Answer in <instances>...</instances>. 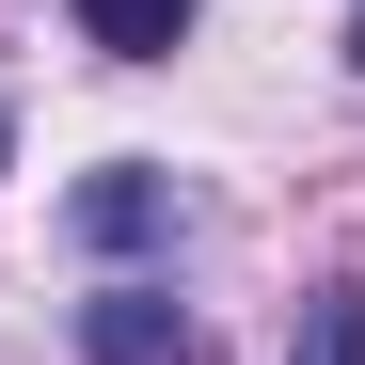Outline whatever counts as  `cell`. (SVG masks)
I'll list each match as a JSON object with an SVG mask.
<instances>
[{
	"label": "cell",
	"mask_w": 365,
	"mask_h": 365,
	"mask_svg": "<svg viewBox=\"0 0 365 365\" xmlns=\"http://www.w3.org/2000/svg\"><path fill=\"white\" fill-rule=\"evenodd\" d=\"M175 222H191V207H175V175H80V191H64V238H80V255H143V238H175Z\"/></svg>",
	"instance_id": "1"
},
{
	"label": "cell",
	"mask_w": 365,
	"mask_h": 365,
	"mask_svg": "<svg viewBox=\"0 0 365 365\" xmlns=\"http://www.w3.org/2000/svg\"><path fill=\"white\" fill-rule=\"evenodd\" d=\"M80 349L96 365H191V318H175V286H96L80 302Z\"/></svg>",
	"instance_id": "2"
},
{
	"label": "cell",
	"mask_w": 365,
	"mask_h": 365,
	"mask_svg": "<svg viewBox=\"0 0 365 365\" xmlns=\"http://www.w3.org/2000/svg\"><path fill=\"white\" fill-rule=\"evenodd\" d=\"M207 0H80V32L111 48V64H175V32H191Z\"/></svg>",
	"instance_id": "3"
},
{
	"label": "cell",
	"mask_w": 365,
	"mask_h": 365,
	"mask_svg": "<svg viewBox=\"0 0 365 365\" xmlns=\"http://www.w3.org/2000/svg\"><path fill=\"white\" fill-rule=\"evenodd\" d=\"M286 365H365V286H318V302H302V349Z\"/></svg>",
	"instance_id": "4"
},
{
	"label": "cell",
	"mask_w": 365,
	"mask_h": 365,
	"mask_svg": "<svg viewBox=\"0 0 365 365\" xmlns=\"http://www.w3.org/2000/svg\"><path fill=\"white\" fill-rule=\"evenodd\" d=\"M349 64H365V16H349Z\"/></svg>",
	"instance_id": "5"
},
{
	"label": "cell",
	"mask_w": 365,
	"mask_h": 365,
	"mask_svg": "<svg viewBox=\"0 0 365 365\" xmlns=\"http://www.w3.org/2000/svg\"><path fill=\"white\" fill-rule=\"evenodd\" d=\"M0 159H16V128H0Z\"/></svg>",
	"instance_id": "6"
}]
</instances>
